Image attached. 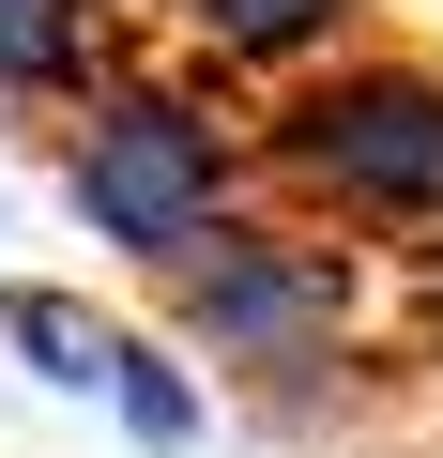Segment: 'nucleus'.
<instances>
[{
  "instance_id": "obj_1",
  "label": "nucleus",
  "mask_w": 443,
  "mask_h": 458,
  "mask_svg": "<svg viewBox=\"0 0 443 458\" xmlns=\"http://www.w3.org/2000/svg\"><path fill=\"white\" fill-rule=\"evenodd\" d=\"M153 321L199 352L214 397L306 428V412L367 367V245L321 229V214H291V199H245L199 260L153 276Z\"/></svg>"
},
{
  "instance_id": "obj_4",
  "label": "nucleus",
  "mask_w": 443,
  "mask_h": 458,
  "mask_svg": "<svg viewBox=\"0 0 443 458\" xmlns=\"http://www.w3.org/2000/svg\"><path fill=\"white\" fill-rule=\"evenodd\" d=\"M138 16L168 31V62L230 77V92H291L367 47V0H138Z\"/></svg>"
},
{
  "instance_id": "obj_3",
  "label": "nucleus",
  "mask_w": 443,
  "mask_h": 458,
  "mask_svg": "<svg viewBox=\"0 0 443 458\" xmlns=\"http://www.w3.org/2000/svg\"><path fill=\"white\" fill-rule=\"evenodd\" d=\"M260 183L352 245H443V62L428 47H352L291 92H260Z\"/></svg>"
},
{
  "instance_id": "obj_7",
  "label": "nucleus",
  "mask_w": 443,
  "mask_h": 458,
  "mask_svg": "<svg viewBox=\"0 0 443 458\" xmlns=\"http://www.w3.org/2000/svg\"><path fill=\"white\" fill-rule=\"evenodd\" d=\"M107 428H123L138 458H199V443H214V382H199V352H183L168 321H138V352H123V382H107Z\"/></svg>"
},
{
  "instance_id": "obj_5",
  "label": "nucleus",
  "mask_w": 443,
  "mask_h": 458,
  "mask_svg": "<svg viewBox=\"0 0 443 458\" xmlns=\"http://www.w3.org/2000/svg\"><path fill=\"white\" fill-rule=\"evenodd\" d=\"M0 352H16L47 397H92V412H107V382H123L138 321H123V306H92V291H47V276H16V291H0Z\"/></svg>"
},
{
  "instance_id": "obj_6",
  "label": "nucleus",
  "mask_w": 443,
  "mask_h": 458,
  "mask_svg": "<svg viewBox=\"0 0 443 458\" xmlns=\"http://www.w3.org/2000/svg\"><path fill=\"white\" fill-rule=\"evenodd\" d=\"M123 62V0H0V107H77Z\"/></svg>"
},
{
  "instance_id": "obj_8",
  "label": "nucleus",
  "mask_w": 443,
  "mask_h": 458,
  "mask_svg": "<svg viewBox=\"0 0 443 458\" xmlns=\"http://www.w3.org/2000/svg\"><path fill=\"white\" fill-rule=\"evenodd\" d=\"M413 321H428V367H443V245L413 260Z\"/></svg>"
},
{
  "instance_id": "obj_2",
  "label": "nucleus",
  "mask_w": 443,
  "mask_h": 458,
  "mask_svg": "<svg viewBox=\"0 0 443 458\" xmlns=\"http://www.w3.org/2000/svg\"><path fill=\"white\" fill-rule=\"evenodd\" d=\"M47 153H62V214L92 229L123 276L199 260L214 229L260 199V123L230 107V77H199V62H138V47L47 123Z\"/></svg>"
}]
</instances>
